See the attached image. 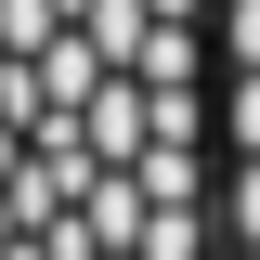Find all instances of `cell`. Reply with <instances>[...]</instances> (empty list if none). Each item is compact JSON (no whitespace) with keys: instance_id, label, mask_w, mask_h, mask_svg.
I'll return each mask as SVG.
<instances>
[{"instance_id":"2","label":"cell","mask_w":260,"mask_h":260,"mask_svg":"<svg viewBox=\"0 0 260 260\" xmlns=\"http://www.w3.org/2000/svg\"><path fill=\"white\" fill-rule=\"evenodd\" d=\"M221 260H260V0H221Z\"/></svg>"},{"instance_id":"1","label":"cell","mask_w":260,"mask_h":260,"mask_svg":"<svg viewBox=\"0 0 260 260\" xmlns=\"http://www.w3.org/2000/svg\"><path fill=\"white\" fill-rule=\"evenodd\" d=\"M0 260H221V0H0Z\"/></svg>"}]
</instances>
